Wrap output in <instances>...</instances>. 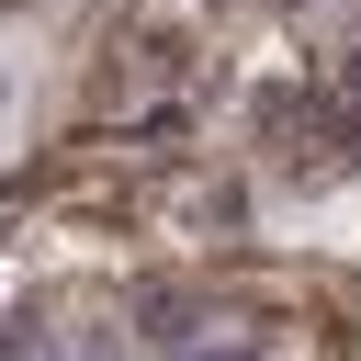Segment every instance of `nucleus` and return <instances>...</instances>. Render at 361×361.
Wrapping results in <instances>:
<instances>
[{"mask_svg":"<svg viewBox=\"0 0 361 361\" xmlns=\"http://www.w3.org/2000/svg\"><path fill=\"white\" fill-rule=\"evenodd\" d=\"M11 102H23V68H11V56H0V124H11Z\"/></svg>","mask_w":361,"mask_h":361,"instance_id":"f03ea898","label":"nucleus"},{"mask_svg":"<svg viewBox=\"0 0 361 361\" xmlns=\"http://www.w3.org/2000/svg\"><path fill=\"white\" fill-rule=\"evenodd\" d=\"M169 361H259V350H248V338H180Z\"/></svg>","mask_w":361,"mask_h":361,"instance_id":"f257e3e1","label":"nucleus"}]
</instances>
